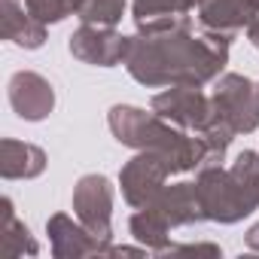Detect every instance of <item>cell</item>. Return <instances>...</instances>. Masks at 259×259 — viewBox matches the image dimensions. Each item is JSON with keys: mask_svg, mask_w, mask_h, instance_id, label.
Here are the masks:
<instances>
[{"mask_svg": "<svg viewBox=\"0 0 259 259\" xmlns=\"http://www.w3.org/2000/svg\"><path fill=\"white\" fill-rule=\"evenodd\" d=\"M229 40L189 37L186 28L159 31L147 37H132L125 52V64L144 85H201L220 73L229 55Z\"/></svg>", "mask_w": 259, "mask_h": 259, "instance_id": "1", "label": "cell"}, {"mask_svg": "<svg viewBox=\"0 0 259 259\" xmlns=\"http://www.w3.org/2000/svg\"><path fill=\"white\" fill-rule=\"evenodd\" d=\"M110 128L119 144L141 147L147 153L162 156L171 171H189L195 165H207V144L204 138H186L162 122V116H147L138 107H113Z\"/></svg>", "mask_w": 259, "mask_h": 259, "instance_id": "2", "label": "cell"}, {"mask_svg": "<svg viewBox=\"0 0 259 259\" xmlns=\"http://www.w3.org/2000/svg\"><path fill=\"white\" fill-rule=\"evenodd\" d=\"M195 192L207 220L235 223L247 217L259 204V156L247 150L235 159L229 171H220L217 165L204 168Z\"/></svg>", "mask_w": 259, "mask_h": 259, "instance_id": "3", "label": "cell"}, {"mask_svg": "<svg viewBox=\"0 0 259 259\" xmlns=\"http://www.w3.org/2000/svg\"><path fill=\"white\" fill-rule=\"evenodd\" d=\"M153 110L162 119H171L183 128H195V132H210L220 122L213 101H207L195 85H180V89H168L162 95L153 98Z\"/></svg>", "mask_w": 259, "mask_h": 259, "instance_id": "4", "label": "cell"}, {"mask_svg": "<svg viewBox=\"0 0 259 259\" xmlns=\"http://www.w3.org/2000/svg\"><path fill=\"white\" fill-rule=\"evenodd\" d=\"M213 107L220 122H226L232 132H253L259 125V92L244 76H223L213 92Z\"/></svg>", "mask_w": 259, "mask_h": 259, "instance_id": "5", "label": "cell"}, {"mask_svg": "<svg viewBox=\"0 0 259 259\" xmlns=\"http://www.w3.org/2000/svg\"><path fill=\"white\" fill-rule=\"evenodd\" d=\"M110 207H113V189L107 183V177L101 174H89L76 183L73 192V210L79 217V223L98 235L101 241L110 238Z\"/></svg>", "mask_w": 259, "mask_h": 259, "instance_id": "6", "label": "cell"}, {"mask_svg": "<svg viewBox=\"0 0 259 259\" xmlns=\"http://www.w3.org/2000/svg\"><path fill=\"white\" fill-rule=\"evenodd\" d=\"M171 174V165L156 156V153H141L138 159L128 162V168L122 171V192L128 198V204L135 207H147L159 198L162 192V180Z\"/></svg>", "mask_w": 259, "mask_h": 259, "instance_id": "7", "label": "cell"}, {"mask_svg": "<svg viewBox=\"0 0 259 259\" xmlns=\"http://www.w3.org/2000/svg\"><path fill=\"white\" fill-rule=\"evenodd\" d=\"M70 52L85 61V64H101V67H113L119 61H125L128 52V37H119L116 31L104 28V25H82L73 37H70Z\"/></svg>", "mask_w": 259, "mask_h": 259, "instance_id": "8", "label": "cell"}, {"mask_svg": "<svg viewBox=\"0 0 259 259\" xmlns=\"http://www.w3.org/2000/svg\"><path fill=\"white\" fill-rule=\"evenodd\" d=\"M10 104L13 110L28 119V122H40L52 113V104H55V95H52V85L40 76V73H31V70H19L13 79H10Z\"/></svg>", "mask_w": 259, "mask_h": 259, "instance_id": "9", "label": "cell"}, {"mask_svg": "<svg viewBox=\"0 0 259 259\" xmlns=\"http://www.w3.org/2000/svg\"><path fill=\"white\" fill-rule=\"evenodd\" d=\"M256 16H259L256 0H198V22L226 40L238 28L250 25Z\"/></svg>", "mask_w": 259, "mask_h": 259, "instance_id": "10", "label": "cell"}, {"mask_svg": "<svg viewBox=\"0 0 259 259\" xmlns=\"http://www.w3.org/2000/svg\"><path fill=\"white\" fill-rule=\"evenodd\" d=\"M49 235H52V244H55V256H82V253H101L104 250L98 235L76 226L64 213L49 220Z\"/></svg>", "mask_w": 259, "mask_h": 259, "instance_id": "11", "label": "cell"}, {"mask_svg": "<svg viewBox=\"0 0 259 259\" xmlns=\"http://www.w3.org/2000/svg\"><path fill=\"white\" fill-rule=\"evenodd\" d=\"M46 168V156L34 144H19V141H4L0 144V174L7 180L16 177H37Z\"/></svg>", "mask_w": 259, "mask_h": 259, "instance_id": "12", "label": "cell"}, {"mask_svg": "<svg viewBox=\"0 0 259 259\" xmlns=\"http://www.w3.org/2000/svg\"><path fill=\"white\" fill-rule=\"evenodd\" d=\"M4 37L13 40L16 46L37 49L46 40V28L25 7H19V0H4Z\"/></svg>", "mask_w": 259, "mask_h": 259, "instance_id": "13", "label": "cell"}, {"mask_svg": "<svg viewBox=\"0 0 259 259\" xmlns=\"http://www.w3.org/2000/svg\"><path fill=\"white\" fill-rule=\"evenodd\" d=\"M0 232H4V253L7 256H22L25 250L37 253V244L31 241V232L16 220L10 198H4V229H0Z\"/></svg>", "mask_w": 259, "mask_h": 259, "instance_id": "14", "label": "cell"}, {"mask_svg": "<svg viewBox=\"0 0 259 259\" xmlns=\"http://www.w3.org/2000/svg\"><path fill=\"white\" fill-rule=\"evenodd\" d=\"M168 229H171V226L165 223V217H162L156 207H144V210H138V213L132 217V235H135L138 241L150 244V247H159V244L165 241Z\"/></svg>", "mask_w": 259, "mask_h": 259, "instance_id": "15", "label": "cell"}, {"mask_svg": "<svg viewBox=\"0 0 259 259\" xmlns=\"http://www.w3.org/2000/svg\"><path fill=\"white\" fill-rule=\"evenodd\" d=\"M25 10L37 19V22H61L64 16H70V4L67 0H25Z\"/></svg>", "mask_w": 259, "mask_h": 259, "instance_id": "16", "label": "cell"}, {"mask_svg": "<svg viewBox=\"0 0 259 259\" xmlns=\"http://www.w3.org/2000/svg\"><path fill=\"white\" fill-rule=\"evenodd\" d=\"M250 40H253V46L259 49V16L250 22Z\"/></svg>", "mask_w": 259, "mask_h": 259, "instance_id": "17", "label": "cell"}, {"mask_svg": "<svg viewBox=\"0 0 259 259\" xmlns=\"http://www.w3.org/2000/svg\"><path fill=\"white\" fill-rule=\"evenodd\" d=\"M256 92H259V89H256Z\"/></svg>", "mask_w": 259, "mask_h": 259, "instance_id": "18", "label": "cell"}]
</instances>
